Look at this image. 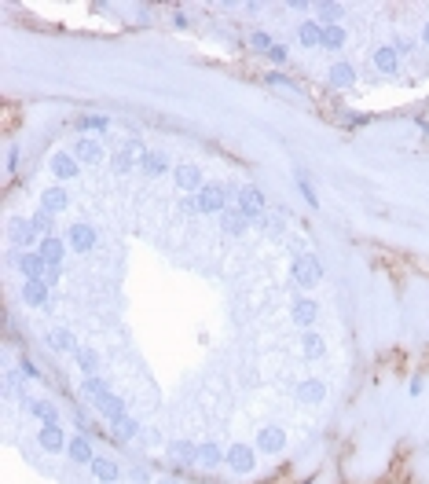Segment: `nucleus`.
Here are the masks:
<instances>
[{
  "label": "nucleus",
  "instance_id": "obj_1",
  "mask_svg": "<svg viewBox=\"0 0 429 484\" xmlns=\"http://www.w3.org/2000/svg\"><path fill=\"white\" fill-rule=\"evenodd\" d=\"M323 275H327V268H323V261H319L316 253H308V250H294V257H290V279L301 290H312V286H319L323 283Z\"/></svg>",
  "mask_w": 429,
  "mask_h": 484
},
{
  "label": "nucleus",
  "instance_id": "obj_2",
  "mask_svg": "<svg viewBox=\"0 0 429 484\" xmlns=\"http://www.w3.org/2000/svg\"><path fill=\"white\" fill-rule=\"evenodd\" d=\"M8 239H12L15 250H37L40 246V231L34 217H12L8 220Z\"/></svg>",
  "mask_w": 429,
  "mask_h": 484
},
{
  "label": "nucleus",
  "instance_id": "obj_3",
  "mask_svg": "<svg viewBox=\"0 0 429 484\" xmlns=\"http://www.w3.org/2000/svg\"><path fill=\"white\" fill-rule=\"evenodd\" d=\"M195 198H198V213H217V217H220V213L228 209V202L235 198V187H228V184H206Z\"/></svg>",
  "mask_w": 429,
  "mask_h": 484
},
{
  "label": "nucleus",
  "instance_id": "obj_4",
  "mask_svg": "<svg viewBox=\"0 0 429 484\" xmlns=\"http://www.w3.org/2000/svg\"><path fill=\"white\" fill-rule=\"evenodd\" d=\"M173 187L180 195H198L206 187V176H202V169L195 161H180V165H173Z\"/></svg>",
  "mask_w": 429,
  "mask_h": 484
},
{
  "label": "nucleus",
  "instance_id": "obj_5",
  "mask_svg": "<svg viewBox=\"0 0 429 484\" xmlns=\"http://www.w3.org/2000/svg\"><path fill=\"white\" fill-rule=\"evenodd\" d=\"M95 242H100V235H95V228L89 220H73L70 224V231H67V246H70V253H92L95 250Z\"/></svg>",
  "mask_w": 429,
  "mask_h": 484
},
{
  "label": "nucleus",
  "instance_id": "obj_6",
  "mask_svg": "<svg viewBox=\"0 0 429 484\" xmlns=\"http://www.w3.org/2000/svg\"><path fill=\"white\" fill-rule=\"evenodd\" d=\"M231 473H239V477H246V473L257 470V448L253 444H242V440H235V444L228 448V462H224Z\"/></svg>",
  "mask_w": 429,
  "mask_h": 484
},
{
  "label": "nucleus",
  "instance_id": "obj_7",
  "mask_svg": "<svg viewBox=\"0 0 429 484\" xmlns=\"http://www.w3.org/2000/svg\"><path fill=\"white\" fill-rule=\"evenodd\" d=\"M37 444H40V451H48V455H67V444H70V437L62 433V426L59 422H40V429H37Z\"/></svg>",
  "mask_w": 429,
  "mask_h": 484
},
{
  "label": "nucleus",
  "instance_id": "obj_8",
  "mask_svg": "<svg viewBox=\"0 0 429 484\" xmlns=\"http://www.w3.org/2000/svg\"><path fill=\"white\" fill-rule=\"evenodd\" d=\"M48 169L56 180H78L81 176V161L73 158V150H56V154L48 158Z\"/></svg>",
  "mask_w": 429,
  "mask_h": 484
},
{
  "label": "nucleus",
  "instance_id": "obj_9",
  "mask_svg": "<svg viewBox=\"0 0 429 484\" xmlns=\"http://www.w3.org/2000/svg\"><path fill=\"white\" fill-rule=\"evenodd\" d=\"M261 455H279L286 448V429L283 426H261L257 429V444H253Z\"/></svg>",
  "mask_w": 429,
  "mask_h": 484
},
{
  "label": "nucleus",
  "instance_id": "obj_10",
  "mask_svg": "<svg viewBox=\"0 0 429 484\" xmlns=\"http://www.w3.org/2000/svg\"><path fill=\"white\" fill-rule=\"evenodd\" d=\"M15 264H19V272H23V279H45L48 275V261L40 257V250L15 253Z\"/></svg>",
  "mask_w": 429,
  "mask_h": 484
},
{
  "label": "nucleus",
  "instance_id": "obj_11",
  "mask_svg": "<svg viewBox=\"0 0 429 484\" xmlns=\"http://www.w3.org/2000/svg\"><path fill=\"white\" fill-rule=\"evenodd\" d=\"M67 459L73 462V466H92L95 451H92L89 433H73V437H70V444H67Z\"/></svg>",
  "mask_w": 429,
  "mask_h": 484
},
{
  "label": "nucleus",
  "instance_id": "obj_12",
  "mask_svg": "<svg viewBox=\"0 0 429 484\" xmlns=\"http://www.w3.org/2000/svg\"><path fill=\"white\" fill-rule=\"evenodd\" d=\"M23 301L30 308H48L51 286L45 283V279H23Z\"/></svg>",
  "mask_w": 429,
  "mask_h": 484
},
{
  "label": "nucleus",
  "instance_id": "obj_13",
  "mask_svg": "<svg viewBox=\"0 0 429 484\" xmlns=\"http://www.w3.org/2000/svg\"><path fill=\"white\" fill-rule=\"evenodd\" d=\"M73 158L81 161V165H100V161L106 158V150L100 139H92V136H81L78 143H73Z\"/></svg>",
  "mask_w": 429,
  "mask_h": 484
},
{
  "label": "nucleus",
  "instance_id": "obj_14",
  "mask_svg": "<svg viewBox=\"0 0 429 484\" xmlns=\"http://www.w3.org/2000/svg\"><path fill=\"white\" fill-rule=\"evenodd\" d=\"M220 231H224V235H231V239H239V235L250 231V220H246V213L235 206V202L220 213Z\"/></svg>",
  "mask_w": 429,
  "mask_h": 484
},
{
  "label": "nucleus",
  "instance_id": "obj_15",
  "mask_svg": "<svg viewBox=\"0 0 429 484\" xmlns=\"http://www.w3.org/2000/svg\"><path fill=\"white\" fill-rule=\"evenodd\" d=\"M67 206H70V191L62 184H51V187L40 191V209H48L59 217V213H67Z\"/></svg>",
  "mask_w": 429,
  "mask_h": 484
},
{
  "label": "nucleus",
  "instance_id": "obj_16",
  "mask_svg": "<svg viewBox=\"0 0 429 484\" xmlns=\"http://www.w3.org/2000/svg\"><path fill=\"white\" fill-rule=\"evenodd\" d=\"M89 470H92V477L100 484H117V481H121V466H117L111 455H95Z\"/></svg>",
  "mask_w": 429,
  "mask_h": 484
},
{
  "label": "nucleus",
  "instance_id": "obj_17",
  "mask_svg": "<svg viewBox=\"0 0 429 484\" xmlns=\"http://www.w3.org/2000/svg\"><path fill=\"white\" fill-rule=\"evenodd\" d=\"M23 411L34 415L37 422H59V407L48 400V396H37V400H26L23 396Z\"/></svg>",
  "mask_w": 429,
  "mask_h": 484
},
{
  "label": "nucleus",
  "instance_id": "obj_18",
  "mask_svg": "<svg viewBox=\"0 0 429 484\" xmlns=\"http://www.w3.org/2000/svg\"><path fill=\"white\" fill-rule=\"evenodd\" d=\"M290 319L297 323V327L312 330V323L319 319V305H316L312 297H297V301H294V308H290Z\"/></svg>",
  "mask_w": 429,
  "mask_h": 484
},
{
  "label": "nucleus",
  "instance_id": "obj_19",
  "mask_svg": "<svg viewBox=\"0 0 429 484\" xmlns=\"http://www.w3.org/2000/svg\"><path fill=\"white\" fill-rule=\"evenodd\" d=\"M37 250L48 264H62V257L70 253V246H67V235H48V239H40Z\"/></svg>",
  "mask_w": 429,
  "mask_h": 484
},
{
  "label": "nucleus",
  "instance_id": "obj_20",
  "mask_svg": "<svg viewBox=\"0 0 429 484\" xmlns=\"http://www.w3.org/2000/svg\"><path fill=\"white\" fill-rule=\"evenodd\" d=\"M95 407H100V415H103L111 426H117L121 418H128V404L121 400V396H114V393H106V396H103V400L95 404Z\"/></svg>",
  "mask_w": 429,
  "mask_h": 484
},
{
  "label": "nucleus",
  "instance_id": "obj_21",
  "mask_svg": "<svg viewBox=\"0 0 429 484\" xmlns=\"http://www.w3.org/2000/svg\"><path fill=\"white\" fill-rule=\"evenodd\" d=\"M139 173H147V176H165V173H173V165H169V158L158 154V150H143V154H139Z\"/></svg>",
  "mask_w": 429,
  "mask_h": 484
},
{
  "label": "nucleus",
  "instance_id": "obj_22",
  "mask_svg": "<svg viewBox=\"0 0 429 484\" xmlns=\"http://www.w3.org/2000/svg\"><path fill=\"white\" fill-rule=\"evenodd\" d=\"M297 400L301 404H323L327 400V382H319V378H305V382H297Z\"/></svg>",
  "mask_w": 429,
  "mask_h": 484
},
{
  "label": "nucleus",
  "instance_id": "obj_23",
  "mask_svg": "<svg viewBox=\"0 0 429 484\" xmlns=\"http://www.w3.org/2000/svg\"><path fill=\"white\" fill-rule=\"evenodd\" d=\"M371 59H374V70H378V73H396V70H400V56H396L393 45H378Z\"/></svg>",
  "mask_w": 429,
  "mask_h": 484
},
{
  "label": "nucleus",
  "instance_id": "obj_24",
  "mask_svg": "<svg viewBox=\"0 0 429 484\" xmlns=\"http://www.w3.org/2000/svg\"><path fill=\"white\" fill-rule=\"evenodd\" d=\"M198 462L206 470H217V466L228 462V451H224L220 444H213V440H202V444H198Z\"/></svg>",
  "mask_w": 429,
  "mask_h": 484
},
{
  "label": "nucleus",
  "instance_id": "obj_25",
  "mask_svg": "<svg viewBox=\"0 0 429 484\" xmlns=\"http://www.w3.org/2000/svg\"><path fill=\"white\" fill-rule=\"evenodd\" d=\"M165 451H169V459H173V462H187V466H191V462H198V444H195V440H169Z\"/></svg>",
  "mask_w": 429,
  "mask_h": 484
},
{
  "label": "nucleus",
  "instance_id": "obj_26",
  "mask_svg": "<svg viewBox=\"0 0 429 484\" xmlns=\"http://www.w3.org/2000/svg\"><path fill=\"white\" fill-rule=\"evenodd\" d=\"M48 349L51 352H78L81 345L73 341V334L67 327H56V330H48Z\"/></svg>",
  "mask_w": 429,
  "mask_h": 484
},
{
  "label": "nucleus",
  "instance_id": "obj_27",
  "mask_svg": "<svg viewBox=\"0 0 429 484\" xmlns=\"http://www.w3.org/2000/svg\"><path fill=\"white\" fill-rule=\"evenodd\" d=\"M297 41H301L305 48H319L323 45V26H319L316 19H305V23L297 26Z\"/></svg>",
  "mask_w": 429,
  "mask_h": 484
},
{
  "label": "nucleus",
  "instance_id": "obj_28",
  "mask_svg": "<svg viewBox=\"0 0 429 484\" xmlns=\"http://www.w3.org/2000/svg\"><path fill=\"white\" fill-rule=\"evenodd\" d=\"M330 84H334V89H352V84H356V67H352V62H334V67H330Z\"/></svg>",
  "mask_w": 429,
  "mask_h": 484
},
{
  "label": "nucleus",
  "instance_id": "obj_29",
  "mask_svg": "<svg viewBox=\"0 0 429 484\" xmlns=\"http://www.w3.org/2000/svg\"><path fill=\"white\" fill-rule=\"evenodd\" d=\"M73 360H78L81 378H92V374H100V352H95V349H78V352H73Z\"/></svg>",
  "mask_w": 429,
  "mask_h": 484
},
{
  "label": "nucleus",
  "instance_id": "obj_30",
  "mask_svg": "<svg viewBox=\"0 0 429 484\" xmlns=\"http://www.w3.org/2000/svg\"><path fill=\"white\" fill-rule=\"evenodd\" d=\"M106 393H111V385H106V382L100 378V374H92V378H81V396H84V400L100 404Z\"/></svg>",
  "mask_w": 429,
  "mask_h": 484
},
{
  "label": "nucleus",
  "instance_id": "obj_31",
  "mask_svg": "<svg viewBox=\"0 0 429 484\" xmlns=\"http://www.w3.org/2000/svg\"><path fill=\"white\" fill-rule=\"evenodd\" d=\"M316 23L319 26H341V15H345V8L341 4H316Z\"/></svg>",
  "mask_w": 429,
  "mask_h": 484
},
{
  "label": "nucleus",
  "instance_id": "obj_32",
  "mask_svg": "<svg viewBox=\"0 0 429 484\" xmlns=\"http://www.w3.org/2000/svg\"><path fill=\"white\" fill-rule=\"evenodd\" d=\"M301 352H305V360H319L327 352V341L316 334V330H305L301 334Z\"/></svg>",
  "mask_w": 429,
  "mask_h": 484
},
{
  "label": "nucleus",
  "instance_id": "obj_33",
  "mask_svg": "<svg viewBox=\"0 0 429 484\" xmlns=\"http://www.w3.org/2000/svg\"><path fill=\"white\" fill-rule=\"evenodd\" d=\"M345 45H349L345 26H323V45H319V48H327V51H341Z\"/></svg>",
  "mask_w": 429,
  "mask_h": 484
},
{
  "label": "nucleus",
  "instance_id": "obj_34",
  "mask_svg": "<svg viewBox=\"0 0 429 484\" xmlns=\"http://www.w3.org/2000/svg\"><path fill=\"white\" fill-rule=\"evenodd\" d=\"M78 128H81V132H106V128H111V117H106V114H81Z\"/></svg>",
  "mask_w": 429,
  "mask_h": 484
},
{
  "label": "nucleus",
  "instance_id": "obj_35",
  "mask_svg": "<svg viewBox=\"0 0 429 484\" xmlns=\"http://www.w3.org/2000/svg\"><path fill=\"white\" fill-rule=\"evenodd\" d=\"M111 169H114L117 176H125V173H132V169H139V158H136V154H128V150H114Z\"/></svg>",
  "mask_w": 429,
  "mask_h": 484
},
{
  "label": "nucleus",
  "instance_id": "obj_36",
  "mask_svg": "<svg viewBox=\"0 0 429 484\" xmlns=\"http://www.w3.org/2000/svg\"><path fill=\"white\" fill-rule=\"evenodd\" d=\"M294 176H297V191H301V198H305L312 209H319V195H316V187H312V180H308V173H305V169H294Z\"/></svg>",
  "mask_w": 429,
  "mask_h": 484
},
{
  "label": "nucleus",
  "instance_id": "obj_37",
  "mask_svg": "<svg viewBox=\"0 0 429 484\" xmlns=\"http://www.w3.org/2000/svg\"><path fill=\"white\" fill-rule=\"evenodd\" d=\"M34 224H37V231H40V239H48V235H56V213H48V209H40L34 213Z\"/></svg>",
  "mask_w": 429,
  "mask_h": 484
},
{
  "label": "nucleus",
  "instance_id": "obj_38",
  "mask_svg": "<svg viewBox=\"0 0 429 484\" xmlns=\"http://www.w3.org/2000/svg\"><path fill=\"white\" fill-rule=\"evenodd\" d=\"M114 433H121V440H136L139 433H143V429H139V422H136L132 415H128V418H121V422L114 426Z\"/></svg>",
  "mask_w": 429,
  "mask_h": 484
},
{
  "label": "nucleus",
  "instance_id": "obj_39",
  "mask_svg": "<svg viewBox=\"0 0 429 484\" xmlns=\"http://www.w3.org/2000/svg\"><path fill=\"white\" fill-rule=\"evenodd\" d=\"M176 209H180V217H202V213H198V198H195V195H180Z\"/></svg>",
  "mask_w": 429,
  "mask_h": 484
},
{
  "label": "nucleus",
  "instance_id": "obj_40",
  "mask_svg": "<svg viewBox=\"0 0 429 484\" xmlns=\"http://www.w3.org/2000/svg\"><path fill=\"white\" fill-rule=\"evenodd\" d=\"M272 45H275V41H272V37H268V34H264V30H257V34H250V48H257V51H264V56H268V51H272Z\"/></svg>",
  "mask_w": 429,
  "mask_h": 484
},
{
  "label": "nucleus",
  "instance_id": "obj_41",
  "mask_svg": "<svg viewBox=\"0 0 429 484\" xmlns=\"http://www.w3.org/2000/svg\"><path fill=\"white\" fill-rule=\"evenodd\" d=\"M264 81H268V84H279V89L297 92V81H294V78H286V73H264Z\"/></svg>",
  "mask_w": 429,
  "mask_h": 484
},
{
  "label": "nucleus",
  "instance_id": "obj_42",
  "mask_svg": "<svg viewBox=\"0 0 429 484\" xmlns=\"http://www.w3.org/2000/svg\"><path fill=\"white\" fill-rule=\"evenodd\" d=\"M19 374H23V378H34V382L40 378V371H37V363H34V360H26V356H23V360H19Z\"/></svg>",
  "mask_w": 429,
  "mask_h": 484
},
{
  "label": "nucleus",
  "instance_id": "obj_43",
  "mask_svg": "<svg viewBox=\"0 0 429 484\" xmlns=\"http://www.w3.org/2000/svg\"><path fill=\"white\" fill-rule=\"evenodd\" d=\"M128 481H132V484H154L151 473H147L143 466H132V470H128Z\"/></svg>",
  "mask_w": 429,
  "mask_h": 484
},
{
  "label": "nucleus",
  "instance_id": "obj_44",
  "mask_svg": "<svg viewBox=\"0 0 429 484\" xmlns=\"http://www.w3.org/2000/svg\"><path fill=\"white\" fill-rule=\"evenodd\" d=\"M393 48H396V56H411L415 51V45L407 37H393Z\"/></svg>",
  "mask_w": 429,
  "mask_h": 484
},
{
  "label": "nucleus",
  "instance_id": "obj_45",
  "mask_svg": "<svg viewBox=\"0 0 429 484\" xmlns=\"http://www.w3.org/2000/svg\"><path fill=\"white\" fill-rule=\"evenodd\" d=\"M4 169H8V173H15V169H19V147H15V143L8 147V161H4Z\"/></svg>",
  "mask_w": 429,
  "mask_h": 484
},
{
  "label": "nucleus",
  "instance_id": "obj_46",
  "mask_svg": "<svg viewBox=\"0 0 429 484\" xmlns=\"http://www.w3.org/2000/svg\"><path fill=\"white\" fill-rule=\"evenodd\" d=\"M268 59H272V62H286V59H290V51H286L283 45H272V51H268Z\"/></svg>",
  "mask_w": 429,
  "mask_h": 484
},
{
  "label": "nucleus",
  "instance_id": "obj_47",
  "mask_svg": "<svg viewBox=\"0 0 429 484\" xmlns=\"http://www.w3.org/2000/svg\"><path fill=\"white\" fill-rule=\"evenodd\" d=\"M422 389H426V378H422V374H415L411 385H407V393H411V396H422Z\"/></svg>",
  "mask_w": 429,
  "mask_h": 484
},
{
  "label": "nucleus",
  "instance_id": "obj_48",
  "mask_svg": "<svg viewBox=\"0 0 429 484\" xmlns=\"http://www.w3.org/2000/svg\"><path fill=\"white\" fill-rule=\"evenodd\" d=\"M59 275H62V264H48V275H45V283H48V286H56V283H59Z\"/></svg>",
  "mask_w": 429,
  "mask_h": 484
},
{
  "label": "nucleus",
  "instance_id": "obj_49",
  "mask_svg": "<svg viewBox=\"0 0 429 484\" xmlns=\"http://www.w3.org/2000/svg\"><path fill=\"white\" fill-rule=\"evenodd\" d=\"M422 45H429V23L422 26Z\"/></svg>",
  "mask_w": 429,
  "mask_h": 484
},
{
  "label": "nucleus",
  "instance_id": "obj_50",
  "mask_svg": "<svg viewBox=\"0 0 429 484\" xmlns=\"http://www.w3.org/2000/svg\"><path fill=\"white\" fill-rule=\"evenodd\" d=\"M154 484H180V481H173V477H158Z\"/></svg>",
  "mask_w": 429,
  "mask_h": 484
},
{
  "label": "nucleus",
  "instance_id": "obj_51",
  "mask_svg": "<svg viewBox=\"0 0 429 484\" xmlns=\"http://www.w3.org/2000/svg\"><path fill=\"white\" fill-rule=\"evenodd\" d=\"M305 484H316V481H305Z\"/></svg>",
  "mask_w": 429,
  "mask_h": 484
}]
</instances>
